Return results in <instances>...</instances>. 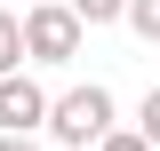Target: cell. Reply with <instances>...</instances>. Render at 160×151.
Here are the masks:
<instances>
[{"mask_svg": "<svg viewBox=\"0 0 160 151\" xmlns=\"http://www.w3.org/2000/svg\"><path fill=\"white\" fill-rule=\"evenodd\" d=\"M40 127H56V143H96L104 127H112V88H64V95H48V119Z\"/></svg>", "mask_w": 160, "mask_h": 151, "instance_id": "1", "label": "cell"}, {"mask_svg": "<svg viewBox=\"0 0 160 151\" xmlns=\"http://www.w3.org/2000/svg\"><path fill=\"white\" fill-rule=\"evenodd\" d=\"M80 32H88V24H80L64 0L24 8V56H32V64H72V56H80Z\"/></svg>", "mask_w": 160, "mask_h": 151, "instance_id": "2", "label": "cell"}, {"mask_svg": "<svg viewBox=\"0 0 160 151\" xmlns=\"http://www.w3.org/2000/svg\"><path fill=\"white\" fill-rule=\"evenodd\" d=\"M40 119H48V88L24 80V64H16V72H0V127H24V135H32Z\"/></svg>", "mask_w": 160, "mask_h": 151, "instance_id": "3", "label": "cell"}, {"mask_svg": "<svg viewBox=\"0 0 160 151\" xmlns=\"http://www.w3.org/2000/svg\"><path fill=\"white\" fill-rule=\"evenodd\" d=\"M16 64H24V16L0 8V72H16Z\"/></svg>", "mask_w": 160, "mask_h": 151, "instance_id": "4", "label": "cell"}, {"mask_svg": "<svg viewBox=\"0 0 160 151\" xmlns=\"http://www.w3.org/2000/svg\"><path fill=\"white\" fill-rule=\"evenodd\" d=\"M120 24H128L136 40H160V0H128V8H120Z\"/></svg>", "mask_w": 160, "mask_h": 151, "instance_id": "5", "label": "cell"}, {"mask_svg": "<svg viewBox=\"0 0 160 151\" xmlns=\"http://www.w3.org/2000/svg\"><path fill=\"white\" fill-rule=\"evenodd\" d=\"M64 8H72L80 24H120V8H128V0H64Z\"/></svg>", "mask_w": 160, "mask_h": 151, "instance_id": "6", "label": "cell"}, {"mask_svg": "<svg viewBox=\"0 0 160 151\" xmlns=\"http://www.w3.org/2000/svg\"><path fill=\"white\" fill-rule=\"evenodd\" d=\"M88 151H152V143H144V127H104Z\"/></svg>", "mask_w": 160, "mask_h": 151, "instance_id": "7", "label": "cell"}, {"mask_svg": "<svg viewBox=\"0 0 160 151\" xmlns=\"http://www.w3.org/2000/svg\"><path fill=\"white\" fill-rule=\"evenodd\" d=\"M136 127H144V143H160V88L144 95V112H136Z\"/></svg>", "mask_w": 160, "mask_h": 151, "instance_id": "8", "label": "cell"}, {"mask_svg": "<svg viewBox=\"0 0 160 151\" xmlns=\"http://www.w3.org/2000/svg\"><path fill=\"white\" fill-rule=\"evenodd\" d=\"M0 151H40V143H32L24 127H0Z\"/></svg>", "mask_w": 160, "mask_h": 151, "instance_id": "9", "label": "cell"}, {"mask_svg": "<svg viewBox=\"0 0 160 151\" xmlns=\"http://www.w3.org/2000/svg\"><path fill=\"white\" fill-rule=\"evenodd\" d=\"M56 151H88V143H56Z\"/></svg>", "mask_w": 160, "mask_h": 151, "instance_id": "10", "label": "cell"}]
</instances>
